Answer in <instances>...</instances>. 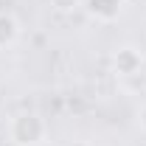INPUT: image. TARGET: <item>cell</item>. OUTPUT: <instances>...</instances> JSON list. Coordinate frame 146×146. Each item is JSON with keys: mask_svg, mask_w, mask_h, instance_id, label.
I'll list each match as a JSON object with an SVG mask.
<instances>
[{"mask_svg": "<svg viewBox=\"0 0 146 146\" xmlns=\"http://www.w3.org/2000/svg\"><path fill=\"white\" fill-rule=\"evenodd\" d=\"M48 3L54 6L59 14H70V11H76L82 6V0H48Z\"/></svg>", "mask_w": 146, "mask_h": 146, "instance_id": "obj_5", "label": "cell"}, {"mask_svg": "<svg viewBox=\"0 0 146 146\" xmlns=\"http://www.w3.org/2000/svg\"><path fill=\"white\" fill-rule=\"evenodd\" d=\"M90 11L101 20H112L121 11V0H90Z\"/></svg>", "mask_w": 146, "mask_h": 146, "instance_id": "obj_4", "label": "cell"}, {"mask_svg": "<svg viewBox=\"0 0 146 146\" xmlns=\"http://www.w3.org/2000/svg\"><path fill=\"white\" fill-rule=\"evenodd\" d=\"M45 132L48 127L36 112H17L9 121V138L17 146H39L45 141Z\"/></svg>", "mask_w": 146, "mask_h": 146, "instance_id": "obj_1", "label": "cell"}, {"mask_svg": "<svg viewBox=\"0 0 146 146\" xmlns=\"http://www.w3.org/2000/svg\"><path fill=\"white\" fill-rule=\"evenodd\" d=\"M20 36V23L14 14L0 11V48H9L14 39Z\"/></svg>", "mask_w": 146, "mask_h": 146, "instance_id": "obj_3", "label": "cell"}, {"mask_svg": "<svg viewBox=\"0 0 146 146\" xmlns=\"http://www.w3.org/2000/svg\"><path fill=\"white\" fill-rule=\"evenodd\" d=\"M138 124L146 129V107H141V110H138Z\"/></svg>", "mask_w": 146, "mask_h": 146, "instance_id": "obj_6", "label": "cell"}, {"mask_svg": "<svg viewBox=\"0 0 146 146\" xmlns=\"http://www.w3.org/2000/svg\"><path fill=\"white\" fill-rule=\"evenodd\" d=\"M141 65H143V56L135 48H118L115 56H112V68H115L118 76H138Z\"/></svg>", "mask_w": 146, "mask_h": 146, "instance_id": "obj_2", "label": "cell"}]
</instances>
